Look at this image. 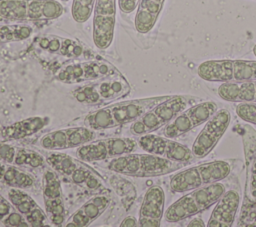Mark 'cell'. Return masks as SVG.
Returning <instances> with one entry per match:
<instances>
[{
    "label": "cell",
    "instance_id": "cell-1",
    "mask_svg": "<svg viewBox=\"0 0 256 227\" xmlns=\"http://www.w3.org/2000/svg\"><path fill=\"white\" fill-rule=\"evenodd\" d=\"M241 126L246 178L237 226L256 227V130L249 124Z\"/></svg>",
    "mask_w": 256,
    "mask_h": 227
},
{
    "label": "cell",
    "instance_id": "cell-2",
    "mask_svg": "<svg viewBox=\"0 0 256 227\" xmlns=\"http://www.w3.org/2000/svg\"><path fill=\"white\" fill-rule=\"evenodd\" d=\"M224 192L225 186L220 182L193 189L173 202L164 218L169 223H176L195 216L215 204Z\"/></svg>",
    "mask_w": 256,
    "mask_h": 227
},
{
    "label": "cell",
    "instance_id": "cell-3",
    "mask_svg": "<svg viewBox=\"0 0 256 227\" xmlns=\"http://www.w3.org/2000/svg\"><path fill=\"white\" fill-rule=\"evenodd\" d=\"M201 101L192 95H171L168 99L157 104L141 118L133 121L130 131L134 135H144L160 129L172 121L186 108Z\"/></svg>",
    "mask_w": 256,
    "mask_h": 227
},
{
    "label": "cell",
    "instance_id": "cell-4",
    "mask_svg": "<svg viewBox=\"0 0 256 227\" xmlns=\"http://www.w3.org/2000/svg\"><path fill=\"white\" fill-rule=\"evenodd\" d=\"M231 172V165L225 160H215L192 166L174 174L170 179V189L183 193L220 182Z\"/></svg>",
    "mask_w": 256,
    "mask_h": 227
},
{
    "label": "cell",
    "instance_id": "cell-5",
    "mask_svg": "<svg viewBox=\"0 0 256 227\" xmlns=\"http://www.w3.org/2000/svg\"><path fill=\"white\" fill-rule=\"evenodd\" d=\"M198 76L209 82H243L256 79V60H207L197 67Z\"/></svg>",
    "mask_w": 256,
    "mask_h": 227
},
{
    "label": "cell",
    "instance_id": "cell-6",
    "mask_svg": "<svg viewBox=\"0 0 256 227\" xmlns=\"http://www.w3.org/2000/svg\"><path fill=\"white\" fill-rule=\"evenodd\" d=\"M64 8L56 0H0V18L8 20H51Z\"/></svg>",
    "mask_w": 256,
    "mask_h": 227
},
{
    "label": "cell",
    "instance_id": "cell-7",
    "mask_svg": "<svg viewBox=\"0 0 256 227\" xmlns=\"http://www.w3.org/2000/svg\"><path fill=\"white\" fill-rule=\"evenodd\" d=\"M125 167L121 174L137 177L162 176L181 169L185 163L154 154H125Z\"/></svg>",
    "mask_w": 256,
    "mask_h": 227
},
{
    "label": "cell",
    "instance_id": "cell-8",
    "mask_svg": "<svg viewBox=\"0 0 256 227\" xmlns=\"http://www.w3.org/2000/svg\"><path fill=\"white\" fill-rule=\"evenodd\" d=\"M218 110L214 101H204L194 104L181 113H179L164 128V136L175 139L186 134L193 128L200 126L209 120V118Z\"/></svg>",
    "mask_w": 256,
    "mask_h": 227
},
{
    "label": "cell",
    "instance_id": "cell-9",
    "mask_svg": "<svg viewBox=\"0 0 256 227\" xmlns=\"http://www.w3.org/2000/svg\"><path fill=\"white\" fill-rule=\"evenodd\" d=\"M230 121V112L223 108L217 110L209 120L205 122V126L192 144L191 151L194 158H203L214 149L226 132Z\"/></svg>",
    "mask_w": 256,
    "mask_h": 227
},
{
    "label": "cell",
    "instance_id": "cell-10",
    "mask_svg": "<svg viewBox=\"0 0 256 227\" xmlns=\"http://www.w3.org/2000/svg\"><path fill=\"white\" fill-rule=\"evenodd\" d=\"M116 0H96L93 9L92 39L99 49H107L114 37Z\"/></svg>",
    "mask_w": 256,
    "mask_h": 227
},
{
    "label": "cell",
    "instance_id": "cell-11",
    "mask_svg": "<svg viewBox=\"0 0 256 227\" xmlns=\"http://www.w3.org/2000/svg\"><path fill=\"white\" fill-rule=\"evenodd\" d=\"M138 144L147 153L162 156L172 161L189 163L194 158L189 147L168 137L147 133L140 136Z\"/></svg>",
    "mask_w": 256,
    "mask_h": 227
},
{
    "label": "cell",
    "instance_id": "cell-12",
    "mask_svg": "<svg viewBox=\"0 0 256 227\" xmlns=\"http://www.w3.org/2000/svg\"><path fill=\"white\" fill-rule=\"evenodd\" d=\"M95 138L92 129L83 127H73L50 132L40 139V145L47 150H62L79 147Z\"/></svg>",
    "mask_w": 256,
    "mask_h": 227
},
{
    "label": "cell",
    "instance_id": "cell-13",
    "mask_svg": "<svg viewBox=\"0 0 256 227\" xmlns=\"http://www.w3.org/2000/svg\"><path fill=\"white\" fill-rule=\"evenodd\" d=\"M171 95L134 99L113 104L110 107L116 126L133 122L141 118L145 113L155 107L157 104L168 99Z\"/></svg>",
    "mask_w": 256,
    "mask_h": 227
},
{
    "label": "cell",
    "instance_id": "cell-14",
    "mask_svg": "<svg viewBox=\"0 0 256 227\" xmlns=\"http://www.w3.org/2000/svg\"><path fill=\"white\" fill-rule=\"evenodd\" d=\"M165 194L160 186H152L146 191L140 211L139 226L158 227L164 215Z\"/></svg>",
    "mask_w": 256,
    "mask_h": 227
},
{
    "label": "cell",
    "instance_id": "cell-15",
    "mask_svg": "<svg viewBox=\"0 0 256 227\" xmlns=\"http://www.w3.org/2000/svg\"><path fill=\"white\" fill-rule=\"evenodd\" d=\"M240 205V194L236 189L225 191L216 202L208 219V227H231Z\"/></svg>",
    "mask_w": 256,
    "mask_h": 227
},
{
    "label": "cell",
    "instance_id": "cell-16",
    "mask_svg": "<svg viewBox=\"0 0 256 227\" xmlns=\"http://www.w3.org/2000/svg\"><path fill=\"white\" fill-rule=\"evenodd\" d=\"M217 93L222 100L227 102L256 103V79L222 83L218 87Z\"/></svg>",
    "mask_w": 256,
    "mask_h": 227
},
{
    "label": "cell",
    "instance_id": "cell-17",
    "mask_svg": "<svg viewBox=\"0 0 256 227\" xmlns=\"http://www.w3.org/2000/svg\"><path fill=\"white\" fill-rule=\"evenodd\" d=\"M165 0H139L134 25L137 32L146 34L155 26Z\"/></svg>",
    "mask_w": 256,
    "mask_h": 227
},
{
    "label": "cell",
    "instance_id": "cell-18",
    "mask_svg": "<svg viewBox=\"0 0 256 227\" xmlns=\"http://www.w3.org/2000/svg\"><path fill=\"white\" fill-rule=\"evenodd\" d=\"M109 200L105 196H96L81 206L68 220L67 227H83L94 221L108 206Z\"/></svg>",
    "mask_w": 256,
    "mask_h": 227
},
{
    "label": "cell",
    "instance_id": "cell-19",
    "mask_svg": "<svg viewBox=\"0 0 256 227\" xmlns=\"http://www.w3.org/2000/svg\"><path fill=\"white\" fill-rule=\"evenodd\" d=\"M48 123L46 117H31L19 122H16L3 130V136L7 139H20L30 136Z\"/></svg>",
    "mask_w": 256,
    "mask_h": 227
},
{
    "label": "cell",
    "instance_id": "cell-20",
    "mask_svg": "<svg viewBox=\"0 0 256 227\" xmlns=\"http://www.w3.org/2000/svg\"><path fill=\"white\" fill-rule=\"evenodd\" d=\"M76 155L79 159L87 162L99 161L108 158L106 139L94 142H87L78 147Z\"/></svg>",
    "mask_w": 256,
    "mask_h": 227
},
{
    "label": "cell",
    "instance_id": "cell-21",
    "mask_svg": "<svg viewBox=\"0 0 256 227\" xmlns=\"http://www.w3.org/2000/svg\"><path fill=\"white\" fill-rule=\"evenodd\" d=\"M84 124L86 127L92 130L108 129L116 126L110 107L98 109L90 113L84 119Z\"/></svg>",
    "mask_w": 256,
    "mask_h": 227
},
{
    "label": "cell",
    "instance_id": "cell-22",
    "mask_svg": "<svg viewBox=\"0 0 256 227\" xmlns=\"http://www.w3.org/2000/svg\"><path fill=\"white\" fill-rule=\"evenodd\" d=\"M46 161L55 171L63 175H71L77 168L76 161L63 153H50L46 156Z\"/></svg>",
    "mask_w": 256,
    "mask_h": 227
},
{
    "label": "cell",
    "instance_id": "cell-23",
    "mask_svg": "<svg viewBox=\"0 0 256 227\" xmlns=\"http://www.w3.org/2000/svg\"><path fill=\"white\" fill-rule=\"evenodd\" d=\"M8 197L10 202L15 206V208L21 213L27 215L30 213L37 205V203L25 192L19 188H12L8 192Z\"/></svg>",
    "mask_w": 256,
    "mask_h": 227
},
{
    "label": "cell",
    "instance_id": "cell-24",
    "mask_svg": "<svg viewBox=\"0 0 256 227\" xmlns=\"http://www.w3.org/2000/svg\"><path fill=\"white\" fill-rule=\"evenodd\" d=\"M108 157H116L131 153L135 147L136 142L131 138H111L106 139Z\"/></svg>",
    "mask_w": 256,
    "mask_h": 227
},
{
    "label": "cell",
    "instance_id": "cell-25",
    "mask_svg": "<svg viewBox=\"0 0 256 227\" xmlns=\"http://www.w3.org/2000/svg\"><path fill=\"white\" fill-rule=\"evenodd\" d=\"M3 180L6 184L14 188H27L33 184V178L14 167H9L4 171Z\"/></svg>",
    "mask_w": 256,
    "mask_h": 227
},
{
    "label": "cell",
    "instance_id": "cell-26",
    "mask_svg": "<svg viewBox=\"0 0 256 227\" xmlns=\"http://www.w3.org/2000/svg\"><path fill=\"white\" fill-rule=\"evenodd\" d=\"M44 200H52L61 197V185L57 174L53 171H46L43 177Z\"/></svg>",
    "mask_w": 256,
    "mask_h": 227
},
{
    "label": "cell",
    "instance_id": "cell-27",
    "mask_svg": "<svg viewBox=\"0 0 256 227\" xmlns=\"http://www.w3.org/2000/svg\"><path fill=\"white\" fill-rule=\"evenodd\" d=\"M96 0H73L71 13L78 23L86 22L92 15Z\"/></svg>",
    "mask_w": 256,
    "mask_h": 227
},
{
    "label": "cell",
    "instance_id": "cell-28",
    "mask_svg": "<svg viewBox=\"0 0 256 227\" xmlns=\"http://www.w3.org/2000/svg\"><path fill=\"white\" fill-rule=\"evenodd\" d=\"M46 214L49 216L51 222L56 225H62L64 221V206L61 197L52 200H44Z\"/></svg>",
    "mask_w": 256,
    "mask_h": 227
},
{
    "label": "cell",
    "instance_id": "cell-29",
    "mask_svg": "<svg viewBox=\"0 0 256 227\" xmlns=\"http://www.w3.org/2000/svg\"><path fill=\"white\" fill-rule=\"evenodd\" d=\"M13 162L16 165H29L31 167H39L43 164V157L34 151L19 149L15 153Z\"/></svg>",
    "mask_w": 256,
    "mask_h": 227
},
{
    "label": "cell",
    "instance_id": "cell-30",
    "mask_svg": "<svg viewBox=\"0 0 256 227\" xmlns=\"http://www.w3.org/2000/svg\"><path fill=\"white\" fill-rule=\"evenodd\" d=\"M97 91L99 92L101 98L109 99L120 96L124 92V85L120 81L117 80H107L101 82L98 86H95Z\"/></svg>",
    "mask_w": 256,
    "mask_h": 227
},
{
    "label": "cell",
    "instance_id": "cell-31",
    "mask_svg": "<svg viewBox=\"0 0 256 227\" xmlns=\"http://www.w3.org/2000/svg\"><path fill=\"white\" fill-rule=\"evenodd\" d=\"M235 111L240 119L256 125V103H238Z\"/></svg>",
    "mask_w": 256,
    "mask_h": 227
},
{
    "label": "cell",
    "instance_id": "cell-32",
    "mask_svg": "<svg viewBox=\"0 0 256 227\" xmlns=\"http://www.w3.org/2000/svg\"><path fill=\"white\" fill-rule=\"evenodd\" d=\"M75 98L82 103H96L101 99V96L95 86H87L79 89L75 93Z\"/></svg>",
    "mask_w": 256,
    "mask_h": 227
},
{
    "label": "cell",
    "instance_id": "cell-33",
    "mask_svg": "<svg viewBox=\"0 0 256 227\" xmlns=\"http://www.w3.org/2000/svg\"><path fill=\"white\" fill-rule=\"evenodd\" d=\"M27 221H28V224L31 225V226H43L44 225V221L46 219V216H45V213L44 211L39 207V206H36L30 213H28L27 215Z\"/></svg>",
    "mask_w": 256,
    "mask_h": 227
},
{
    "label": "cell",
    "instance_id": "cell-34",
    "mask_svg": "<svg viewBox=\"0 0 256 227\" xmlns=\"http://www.w3.org/2000/svg\"><path fill=\"white\" fill-rule=\"evenodd\" d=\"M92 172L89 171L88 169H85L83 167H77L71 174V178H72V181L74 183H77V184H81V183H84L86 181V179L88 178V176L91 174Z\"/></svg>",
    "mask_w": 256,
    "mask_h": 227
},
{
    "label": "cell",
    "instance_id": "cell-35",
    "mask_svg": "<svg viewBox=\"0 0 256 227\" xmlns=\"http://www.w3.org/2000/svg\"><path fill=\"white\" fill-rule=\"evenodd\" d=\"M3 223L7 226H27L28 223H24L22 216L19 213L11 212L4 219Z\"/></svg>",
    "mask_w": 256,
    "mask_h": 227
},
{
    "label": "cell",
    "instance_id": "cell-36",
    "mask_svg": "<svg viewBox=\"0 0 256 227\" xmlns=\"http://www.w3.org/2000/svg\"><path fill=\"white\" fill-rule=\"evenodd\" d=\"M15 149L8 144H0V159L6 162H13L15 157Z\"/></svg>",
    "mask_w": 256,
    "mask_h": 227
},
{
    "label": "cell",
    "instance_id": "cell-37",
    "mask_svg": "<svg viewBox=\"0 0 256 227\" xmlns=\"http://www.w3.org/2000/svg\"><path fill=\"white\" fill-rule=\"evenodd\" d=\"M139 0H118V6L123 13H131L137 9Z\"/></svg>",
    "mask_w": 256,
    "mask_h": 227
},
{
    "label": "cell",
    "instance_id": "cell-38",
    "mask_svg": "<svg viewBox=\"0 0 256 227\" xmlns=\"http://www.w3.org/2000/svg\"><path fill=\"white\" fill-rule=\"evenodd\" d=\"M85 184H86V186L89 189H95V188H97L100 185V181H99V179L95 175H93V173H91L88 176V178L86 179Z\"/></svg>",
    "mask_w": 256,
    "mask_h": 227
},
{
    "label": "cell",
    "instance_id": "cell-39",
    "mask_svg": "<svg viewBox=\"0 0 256 227\" xmlns=\"http://www.w3.org/2000/svg\"><path fill=\"white\" fill-rule=\"evenodd\" d=\"M10 204L6 200L2 199L0 201V219L6 217L10 213Z\"/></svg>",
    "mask_w": 256,
    "mask_h": 227
},
{
    "label": "cell",
    "instance_id": "cell-40",
    "mask_svg": "<svg viewBox=\"0 0 256 227\" xmlns=\"http://www.w3.org/2000/svg\"><path fill=\"white\" fill-rule=\"evenodd\" d=\"M136 225H137V220L133 216H127L120 223L121 227H132V226H136Z\"/></svg>",
    "mask_w": 256,
    "mask_h": 227
},
{
    "label": "cell",
    "instance_id": "cell-41",
    "mask_svg": "<svg viewBox=\"0 0 256 227\" xmlns=\"http://www.w3.org/2000/svg\"><path fill=\"white\" fill-rule=\"evenodd\" d=\"M187 226L188 227H204L206 225H205L204 221L200 217H194L192 220L189 221Z\"/></svg>",
    "mask_w": 256,
    "mask_h": 227
},
{
    "label": "cell",
    "instance_id": "cell-42",
    "mask_svg": "<svg viewBox=\"0 0 256 227\" xmlns=\"http://www.w3.org/2000/svg\"><path fill=\"white\" fill-rule=\"evenodd\" d=\"M49 46H50V49L51 50H53V51H55V50H57L58 48H59V41L58 40H53V41H51L50 43H49Z\"/></svg>",
    "mask_w": 256,
    "mask_h": 227
},
{
    "label": "cell",
    "instance_id": "cell-43",
    "mask_svg": "<svg viewBox=\"0 0 256 227\" xmlns=\"http://www.w3.org/2000/svg\"><path fill=\"white\" fill-rule=\"evenodd\" d=\"M253 53H254V55H255V57H256V44H255L254 47H253Z\"/></svg>",
    "mask_w": 256,
    "mask_h": 227
},
{
    "label": "cell",
    "instance_id": "cell-44",
    "mask_svg": "<svg viewBox=\"0 0 256 227\" xmlns=\"http://www.w3.org/2000/svg\"><path fill=\"white\" fill-rule=\"evenodd\" d=\"M61 1H64V2H66V1H69V0H61Z\"/></svg>",
    "mask_w": 256,
    "mask_h": 227
},
{
    "label": "cell",
    "instance_id": "cell-45",
    "mask_svg": "<svg viewBox=\"0 0 256 227\" xmlns=\"http://www.w3.org/2000/svg\"><path fill=\"white\" fill-rule=\"evenodd\" d=\"M2 199H3V198H2V197H1V196H0V201H1V200H2Z\"/></svg>",
    "mask_w": 256,
    "mask_h": 227
}]
</instances>
